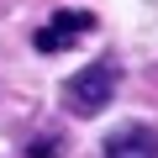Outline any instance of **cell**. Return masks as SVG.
Returning <instances> with one entry per match:
<instances>
[{
  "label": "cell",
  "instance_id": "1",
  "mask_svg": "<svg viewBox=\"0 0 158 158\" xmlns=\"http://www.w3.org/2000/svg\"><path fill=\"white\" fill-rule=\"evenodd\" d=\"M111 95H116V63H111V58L79 69L69 85H63V106H69L74 116H100V111L111 106Z\"/></svg>",
  "mask_w": 158,
  "mask_h": 158
},
{
  "label": "cell",
  "instance_id": "2",
  "mask_svg": "<svg viewBox=\"0 0 158 158\" xmlns=\"http://www.w3.org/2000/svg\"><path fill=\"white\" fill-rule=\"evenodd\" d=\"M95 27H100V21H95V11H58V16H53V21H48V27L32 37V48L48 58V53H63V48H74L79 37H90Z\"/></svg>",
  "mask_w": 158,
  "mask_h": 158
},
{
  "label": "cell",
  "instance_id": "3",
  "mask_svg": "<svg viewBox=\"0 0 158 158\" xmlns=\"http://www.w3.org/2000/svg\"><path fill=\"white\" fill-rule=\"evenodd\" d=\"M106 158H158V132L153 127H116L106 137Z\"/></svg>",
  "mask_w": 158,
  "mask_h": 158
},
{
  "label": "cell",
  "instance_id": "4",
  "mask_svg": "<svg viewBox=\"0 0 158 158\" xmlns=\"http://www.w3.org/2000/svg\"><path fill=\"white\" fill-rule=\"evenodd\" d=\"M58 153H63V142H58V137H37V142L27 148V158H58Z\"/></svg>",
  "mask_w": 158,
  "mask_h": 158
}]
</instances>
